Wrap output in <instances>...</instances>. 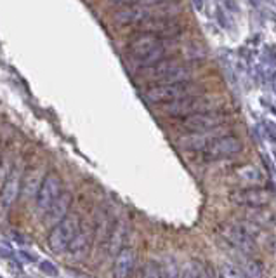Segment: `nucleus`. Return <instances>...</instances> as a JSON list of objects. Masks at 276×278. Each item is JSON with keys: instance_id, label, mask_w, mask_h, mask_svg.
I'll use <instances>...</instances> for the list:
<instances>
[{"instance_id": "nucleus-1", "label": "nucleus", "mask_w": 276, "mask_h": 278, "mask_svg": "<svg viewBox=\"0 0 276 278\" xmlns=\"http://www.w3.org/2000/svg\"><path fill=\"white\" fill-rule=\"evenodd\" d=\"M226 103L222 96H203L195 94L174 101L169 104H162V111L169 117H188L193 113H203V111H216Z\"/></svg>"}, {"instance_id": "nucleus-2", "label": "nucleus", "mask_w": 276, "mask_h": 278, "mask_svg": "<svg viewBox=\"0 0 276 278\" xmlns=\"http://www.w3.org/2000/svg\"><path fill=\"white\" fill-rule=\"evenodd\" d=\"M200 94V89L193 82H169V83H155L144 92V99L151 104H169L179 101L188 96Z\"/></svg>"}, {"instance_id": "nucleus-3", "label": "nucleus", "mask_w": 276, "mask_h": 278, "mask_svg": "<svg viewBox=\"0 0 276 278\" xmlns=\"http://www.w3.org/2000/svg\"><path fill=\"white\" fill-rule=\"evenodd\" d=\"M144 79L155 80L157 83L169 82H190L193 70L186 64L177 63L176 60H162L150 68H144Z\"/></svg>"}, {"instance_id": "nucleus-4", "label": "nucleus", "mask_w": 276, "mask_h": 278, "mask_svg": "<svg viewBox=\"0 0 276 278\" xmlns=\"http://www.w3.org/2000/svg\"><path fill=\"white\" fill-rule=\"evenodd\" d=\"M80 230V218L77 214H66L61 221L52 226L49 233L47 245L54 254H63L70 247L71 240L75 238L77 231Z\"/></svg>"}, {"instance_id": "nucleus-5", "label": "nucleus", "mask_w": 276, "mask_h": 278, "mask_svg": "<svg viewBox=\"0 0 276 278\" xmlns=\"http://www.w3.org/2000/svg\"><path fill=\"white\" fill-rule=\"evenodd\" d=\"M222 237L228 240L235 249H238L243 254H252L256 249V235L257 230L247 221H238V222H226L222 226Z\"/></svg>"}, {"instance_id": "nucleus-6", "label": "nucleus", "mask_w": 276, "mask_h": 278, "mask_svg": "<svg viewBox=\"0 0 276 278\" xmlns=\"http://www.w3.org/2000/svg\"><path fill=\"white\" fill-rule=\"evenodd\" d=\"M241 150H243V143L237 136H217L203 148V159L207 162H216V160L238 155Z\"/></svg>"}, {"instance_id": "nucleus-7", "label": "nucleus", "mask_w": 276, "mask_h": 278, "mask_svg": "<svg viewBox=\"0 0 276 278\" xmlns=\"http://www.w3.org/2000/svg\"><path fill=\"white\" fill-rule=\"evenodd\" d=\"M61 193H63V181H61L59 174H58V172H47V174L43 176L39 191H37L35 195L37 212H39L40 216L45 214V211L56 202V199H58Z\"/></svg>"}, {"instance_id": "nucleus-8", "label": "nucleus", "mask_w": 276, "mask_h": 278, "mask_svg": "<svg viewBox=\"0 0 276 278\" xmlns=\"http://www.w3.org/2000/svg\"><path fill=\"white\" fill-rule=\"evenodd\" d=\"M226 113L216 111H203V113H193V115L182 117L179 125L188 132H209L219 129L226 122Z\"/></svg>"}, {"instance_id": "nucleus-9", "label": "nucleus", "mask_w": 276, "mask_h": 278, "mask_svg": "<svg viewBox=\"0 0 276 278\" xmlns=\"http://www.w3.org/2000/svg\"><path fill=\"white\" fill-rule=\"evenodd\" d=\"M21 169H12L9 172L7 179H5L2 191H0V222L5 221V218L11 212L12 205L16 202V199L20 197V190H21Z\"/></svg>"}, {"instance_id": "nucleus-10", "label": "nucleus", "mask_w": 276, "mask_h": 278, "mask_svg": "<svg viewBox=\"0 0 276 278\" xmlns=\"http://www.w3.org/2000/svg\"><path fill=\"white\" fill-rule=\"evenodd\" d=\"M273 193L264 188H245L235 190L229 195V202L241 207H264L271 202Z\"/></svg>"}, {"instance_id": "nucleus-11", "label": "nucleus", "mask_w": 276, "mask_h": 278, "mask_svg": "<svg viewBox=\"0 0 276 278\" xmlns=\"http://www.w3.org/2000/svg\"><path fill=\"white\" fill-rule=\"evenodd\" d=\"M151 18V12L148 7L144 5H125V7H120L118 11L113 12V20L115 24H118V26H130V24H141L144 23L146 20Z\"/></svg>"}, {"instance_id": "nucleus-12", "label": "nucleus", "mask_w": 276, "mask_h": 278, "mask_svg": "<svg viewBox=\"0 0 276 278\" xmlns=\"http://www.w3.org/2000/svg\"><path fill=\"white\" fill-rule=\"evenodd\" d=\"M138 262V252L132 247H123L113 261L111 277L113 278H130Z\"/></svg>"}, {"instance_id": "nucleus-13", "label": "nucleus", "mask_w": 276, "mask_h": 278, "mask_svg": "<svg viewBox=\"0 0 276 278\" xmlns=\"http://www.w3.org/2000/svg\"><path fill=\"white\" fill-rule=\"evenodd\" d=\"M158 45H162V37L153 35V33H141V35L130 40L127 51H129L132 60H138V58H142L144 54L151 52Z\"/></svg>"}, {"instance_id": "nucleus-14", "label": "nucleus", "mask_w": 276, "mask_h": 278, "mask_svg": "<svg viewBox=\"0 0 276 278\" xmlns=\"http://www.w3.org/2000/svg\"><path fill=\"white\" fill-rule=\"evenodd\" d=\"M43 176H45V169H43V165H33L30 167L26 172H24V176H21V190L20 193L23 195V199H32V197H35L37 191H39L40 188V183H42Z\"/></svg>"}, {"instance_id": "nucleus-15", "label": "nucleus", "mask_w": 276, "mask_h": 278, "mask_svg": "<svg viewBox=\"0 0 276 278\" xmlns=\"http://www.w3.org/2000/svg\"><path fill=\"white\" fill-rule=\"evenodd\" d=\"M92 237H94V230L92 228H85V230H79L75 235V238L71 240L68 252L75 261H82L87 256V250L92 245Z\"/></svg>"}, {"instance_id": "nucleus-16", "label": "nucleus", "mask_w": 276, "mask_h": 278, "mask_svg": "<svg viewBox=\"0 0 276 278\" xmlns=\"http://www.w3.org/2000/svg\"><path fill=\"white\" fill-rule=\"evenodd\" d=\"M70 203H71V195L70 193H61L56 202L49 207L47 211H45V222L47 224H56L58 221L64 218L68 214V209H70Z\"/></svg>"}, {"instance_id": "nucleus-17", "label": "nucleus", "mask_w": 276, "mask_h": 278, "mask_svg": "<svg viewBox=\"0 0 276 278\" xmlns=\"http://www.w3.org/2000/svg\"><path fill=\"white\" fill-rule=\"evenodd\" d=\"M165 54H167L165 45H158V47H155L153 51L148 52V54H144L142 58H138V60H134V63L144 70V68H150V66H153V64H157L158 61L165 60Z\"/></svg>"}, {"instance_id": "nucleus-18", "label": "nucleus", "mask_w": 276, "mask_h": 278, "mask_svg": "<svg viewBox=\"0 0 276 278\" xmlns=\"http://www.w3.org/2000/svg\"><path fill=\"white\" fill-rule=\"evenodd\" d=\"M241 270L245 278H262L264 277V264L257 259H247L241 262V266H238Z\"/></svg>"}, {"instance_id": "nucleus-19", "label": "nucleus", "mask_w": 276, "mask_h": 278, "mask_svg": "<svg viewBox=\"0 0 276 278\" xmlns=\"http://www.w3.org/2000/svg\"><path fill=\"white\" fill-rule=\"evenodd\" d=\"M181 278H209V273H207L205 264H201L197 259H191V261L186 262Z\"/></svg>"}, {"instance_id": "nucleus-20", "label": "nucleus", "mask_w": 276, "mask_h": 278, "mask_svg": "<svg viewBox=\"0 0 276 278\" xmlns=\"http://www.w3.org/2000/svg\"><path fill=\"white\" fill-rule=\"evenodd\" d=\"M160 277L162 278H181V270H179L177 262L172 258H167L163 264L160 266Z\"/></svg>"}, {"instance_id": "nucleus-21", "label": "nucleus", "mask_w": 276, "mask_h": 278, "mask_svg": "<svg viewBox=\"0 0 276 278\" xmlns=\"http://www.w3.org/2000/svg\"><path fill=\"white\" fill-rule=\"evenodd\" d=\"M221 275H222V278H245L243 273H241V270L237 266V264H233V262H222Z\"/></svg>"}, {"instance_id": "nucleus-22", "label": "nucleus", "mask_w": 276, "mask_h": 278, "mask_svg": "<svg viewBox=\"0 0 276 278\" xmlns=\"http://www.w3.org/2000/svg\"><path fill=\"white\" fill-rule=\"evenodd\" d=\"M141 278H162L160 277V264L155 261H146L142 266Z\"/></svg>"}, {"instance_id": "nucleus-23", "label": "nucleus", "mask_w": 276, "mask_h": 278, "mask_svg": "<svg viewBox=\"0 0 276 278\" xmlns=\"http://www.w3.org/2000/svg\"><path fill=\"white\" fill-rule=\"evenodd\" d=\"M40 270H42L45 275H49V277H56V275L59 273V271H58V268H56L51 261H43V262H40Z\"/></svg>"}, {"instance_id": "nucleus-24", "label": "nucleus", "mask_w": 276, "mask_h": 278, "mask_svg": "<svg viewBox=\"0 0 276 278\" xmlns=\"http://www.w3.org/2000/svg\"><path fill=\"white\" fill-rule=\"evenodd\" d=\"M110 5H118V7H125V5H134L139 4V0H106Z\"/></svg>"}, {"instance_id": "nucleus-25", "label": "nucleus", "mask_w": 276, "mask_h": 278, "mask_svg": "<svg viewBox=\"0 0 276 278\" xmlns=\"http://www.w3.org/2000/svg\"><path fill=\"white\" fill-rule=\"evenodd\" d=\"M167 2V0H139V5H144V7H150V5H160Z\"/></svg>"}, {"instance_id": "nucleus-26", "label": "nucleus", "mask_w": 276, "mask_h": 278, "mask_svg": "<svg viewBox=\"0 0 276 278\" xmlns=\"http://www.w3.org/2000/svg\"><path fill=\"white\" fill-rule=\"evenodd\" d=\"M195 5H197V9H201V5H203V0H195Z\"/></svg>"}]
</instances>
